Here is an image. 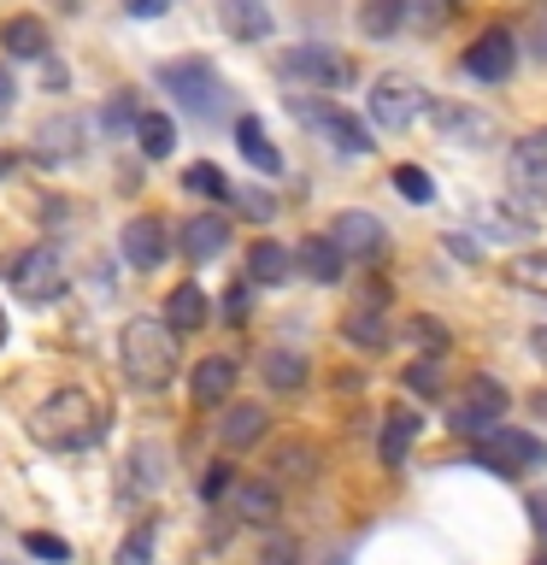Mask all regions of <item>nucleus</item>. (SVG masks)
<instances>
[{
	"label": "nucleus",
	"mask_w": 547,
	"mask_h": 565,
	"mask_svg": "<svg viewBox=\"0 0 547 565\" xmlns=\"http://www.w3.org/2000/svg\"><path fill=\"white\" fill-rule=\"evenodd\" d=\"M536 565H547V559H536Z\"/></svg>",
	"instance_id": "nucleus-52"
},
{
	"label": "nucleus",
	"mask_w": 547,
	"mask_h": 565,
	"mask_svg": "<svg viewBox=\"0 0 547 565\" xmlns=\"http://www.w3.org/2000/svg\"><path fill=\"white\" fill-rule=\"evenodd\" d=\"M259 436H265V406L259 401L224 406V418H218V441H224V448H254Z\"/></svg>",
	"instance_id": "nucleus-23"
},
{
	"label": "nucleus",
	"mask_w": 547,
	"mask_h": 565,
	"mask_svg": "<svg viewBox=\"0 0 547 565\" xmlns=\"http://www.w3.org/2000/svg\"><path fill=\"white\" fill-rule=\"evenodd\" d=\"M12 100H18V88H12V77H7V71H0V124L12 118Z\"/></svg>",
	"instance_id": "nucleus-47"
},
{
	"label": "nucleus",
	"mask_w": 547,
	"mask_h": 565,
	"mask_svg": "<svg viewBox=\"0 0 547 565\" xmlns=\"http://www.w3.org/2000/svg\"><path fill=\"white\" fill-rule=\"evenodd\" d=\"M218 24L236 42H265L271 35V0H218Z\"/></svg>",
	"instance_id": "nucleus-19"
},
{
	"label": "nucleus",
	"mask_w": 547,
	"mask_h": 565,
	"mask_svg": "<svg viewBox=\"0 0 547 565\" xmlns=\"http://www.w3.org/2000/svg\"><path fill=\"white\" fill-rule=\"evenodd\" d=\"M236 512H242L247 524H271V519H277V489L265 483V477L242 483V489H236Z\"/></svg>",
	"instance_id": "nucleus-30"
},
{
	"label": "nucleus",
	"mask_w": 547,
	"mask_h": 565,
	"mask_svg": "<svg viewBox=\"0 0 547 565\" xmlns=\"http://www.w3.org/2000/svg\"><path fill=\"white\" fill-rule=\"evenodd\" d=\"M53 7H60V12H77V7H83V0H53Z\"/></svg>",
	"instance_id": "nucleus-50"
},
{
	"label": "nucleus",
	"mask_w": 547,
	"mask_h": 565,
	"mask_svg": "<svg viewBox=\"0 0 547 565\" xmlns=\"http://www.w3.org/2000/svg\"><path fill=\"white\" fill-rule=\"evenodd\" d=\"M418 430H423V418H418L406 401H400V406H388V418H383V441H377V454H383V466H388V471H400V466H406V454H412Z\"/></svg>",
	"instance_id": "nucleus-15"
},
{
	"label": "nucleus",
	"mask_w": 547,
	"mask_h": 565,
	"mask_svg": "<svg viewBox=\"0 0 547 565\" xmlns=\"http://www.w3.org/2000/svg\"><path fill=\"white\" fill-rule=\"evenodd\" d=\"M277 471H282V477H312V471H318V448H307V441H289V448L277 454Z\"/></svg>",
	"instance_id": "nucleus-37"
},
{
	"label": "nucleus",
	"mask_w": 547,
	"mask_h": 565,
	"mask_svg": "<svg viewBox=\"0 0 547 565\" xmlns=\"http://www.w3.org/2000/svg\"><path fill=\"white\" fill-rule=\"evenodd\" d=\"M236 489V471L229 466H206V477H201V501H218V494H229Z\"/></svg>",
	"instance_id": "nucleus-42"
},
{
	"label": "nucleus",
	"mask_w": 547,
	"mask_h": 565,
	"mask_svg": "<svg viewBox=\"0 0 547 565\" xmlns=\"http://www.w3.org/2000/svg\"><path fill=\"white\" fill-rule=\"evenodd\" d=\"M229 388H236V360L212 353V360L194 365V377H189V401L201 406V413H212L218 401H229Z\"/></svg>",
	"instance_id": "nucleus-16"
},
{
	"label": "nucleus",
	"mask_w": 547,
	"mask_h": 565,
	"mask_svg": "<svg viewBox=\"0 0 547 565\" xmlns=\"http://www.w3.org/2000/svg\"><path fill=\"white\" fill-rule=\"evenodd\" d=\"M342 335H347V342L353 348H371V353H377V348H388V324H383V318H377V307H353L347 318H342Z\"/></svg>",
	"instance_id": "nucleus-29"
},
{
	"label": "nucleus",
	"mask_w": 547,
	"mask_h": 565,
	"mask_svg": "<svg viewBox=\"0 0 547 565\" xmlns=\"http://www.w3.org/2000/svg\"><path fill=\"white\" fill-rule=\"evenodd\" d=\"M153 542H159V524L153 519H141L130 536L118 542V554H112V565H153Z\"/></svg>",
	"instance_id": "nucleus-34"
},
{
	"label": "nucleus",
	"mask_w": 547,
	"mask_h": 565,
	"mask_svg": "<svg viewBox=\"0 0 547 565\" xmlns=\"http://www.w3.org/2000/svg\"><path fill=\"white\" fill-rule=\"evenodd\" d=\"M506 177H512V194H518V201H529V206L547 212V141H541V136L512 148Z\"/></svg>",
	"instance_id": "nucleus-12"
},
{
	"label": "nucleus",
	"mask_w": 547,
	"mask_h": 565,
	"mask_svg": "<svg viewBox=\"0 0 547 565\" xmlns=\"http://www.w3.org/2000/svg\"><path fill=\"white\" fill-rule=\"evenodd\" d=\"M236 148H242V159H247L254 171H265V177L282 171V153H277V141L265 136V118H254V113L236 118Z\"/></svg>",
	"instance_id": "nucleus-22"
},
{
	"label": "nucleus",
	"mask_w": 547,
	"mask_h": 565,
	"mask_svg": "<svg viewBox=\"0 0 547 565\" xmlns=\"http://www.w3.org/2000/svg\"><path fill=\"white\" fill-rule=\"evenodd\" d=\"M83 153V124L77 118H47L42 124V159H71Z\"/></svg>",
	"instance_id": "nucleus-32"
},
{
	"label": "nucleus",
	"mask_w": 547,
	"mask_h": 565,
	"mask_svg": "<svg viewBox=\"0 0 547 565\" xmlns=\"http://www.w3.org/2000/svg\"><path fill=\"white\" fill-rule=\"evenodd\" d=\"M259 565H294V542H282V536H271L259 547Z\"/></svg>",
	"instance_id": "nucleus-44"
},
{
	"label": "nucleus",
	"mask_w": 547,
	"mask_h": 565,
	"mask_svg": "<svg viewBox=\"0 0 547 565\" xmlns=\"http://www.w3.org/2000/svg\"><path fill=\"white\" fill-rule=\"evenodd\" d=\"M0 348H7V312H0Z\"/></svg>",
	"instance_id": "nucleus-51"
},
{
	"label": "nucleus",
	"mask_w": 547,
	"mask_h": 565,
	"mask_svg": "<svg viewBox=\"0 0 547 565\" xmlns=\"http://www.w3.org/2000/svg\"><path fill=\"white\" fill-rule=\"evenodd\" d=\"M529 348H536V360H547V330H536V335H529Z\"/></svg>",
	"instance_id": "nucleus-49"
},
{
	"label": "nucleus",
	"mask_w": 547,
	"mask_h": 565,
	"mask_svg": "<svg viewBox=\"0 0 547 565\" xmlns=\"http://www.w3.org/2000/svg\"><path fill=\"white\" fill-rule=\"evenodd\" d=\"M277 71H282V77H289V83H307L312 95H318V88H342V83H353V77H360L347 53H335V47H324V42H300V47H282Z\"/></svg>",
	"instance_id": "nucleus-8"
},
{
	"label": "nucleus",
	"mask_w": 547,
	"mask_h": 565,
	"mask_svg": "<svg viewBox=\"0 0 547 565\" xmlns=\"http://www.w3.org/2000/svg\"><path fill=\"white\" fill-rule=\"evenodd\" d=\"M441 18H448V0H406V24H418V30H436Z\"/></svg>",
	"instance_id": "nucleus-40"
},
{
	"label": "nucleus",
	"mask_w": 547,
	"mask_h": 565,
	"mask_svg": "<svg viewBox=\"0 0 547 565\" xmlns=\"http://www.w3.org/2000/svg\"><path fill=\"white\" fill-rule=\"evenodd\" d=\"M0 565H7V559H0Z\"/></svg>",
	"instance_id": "nucleus-53"
},
{
	"label": "nucleus",
	"mask_w": 547,
	"mask_h": 565,
	"mask_svg": "<svg viewBox=\"0 0 547 565\" xmlns=\"http://www.w3.org/2000/svg\"><path fill=\"white\" fill-rule=\"evenodd\" d=\"M506 282H518V289H529V295H547V254L506 259Z\"/></svg>",
	"instance_id": "nucleus-36"
},
{
	"label": "nucleus",
	"mask_w": 547,
	"mask_h": 565,
	"mask_svg": "<svg viewBox=\"0 0 547 565\" xmlns=\"http://www.w3.org/2000/svg\"><path fill=\"white\" fill-rule=\"evenodd\" d=\"M236 206L247 212V218H259V224L277 218V194H265V189H236Z\"/></svg>",
	"instance_id": "nucleus-38"
},
{
	"label": "nucleus",
	"mask_w": 547,
	"mask_h": 565,
	"mask_svg": "<svg viewBox=\"0 0 547 565\" xmlns=\"http://www.w3.org/2000/svg\"><path fill=\"white\" fill-rule=\"evenodd\" d=\"M529 519H536V530L547 536V494H529Z\"/></svg>",
	"instance_id": "nucleus-48"
},
{
	"label": "nucleus",
	"mask_w": 547,
	"mask_h": 565,
	"mask_svg": "<svg viewBox=\"0 0 547 565\" xmlns=\"http://www.w3.org/2000/svg\"><path fill=\"white\" fill-rule=\"evenodd\" d=\"M406 383H412V395H441V365L436 360H418L406 371Z\"/></svg>",
	"instance_id": "nucleus-41"
},
{
	"label": "nucleus",
	"mask_w": 547,
	"mask_h": 565,
	"mask_svg": "<svg viewBox=\"0 0 547 565\" xmlns=\"http://www.w3.org/2000/svg\"><path fill=\"white\" fill-rule=\"evenodd\" d=\"M141 113H136V100H130V88H124V95L112 100V106H106V124H112V130H118V124H136Z\"/></svg>",
	"instance_id": "nucleus-45"
},
{
	"label": "nucleus",
	"mask_w": 547,
	"mask_h": 565,
	"mask_svg": "<svg viewBox=\"0 0 547 565\" xmlns=\"http://www.w3.org/2000/svg\"><path fill=\"white\" fill-rule=\"evenodd\" d=\"M136 141H141V153H148V159H171V148H176L171 113H141L136 118Z\"/></svg>",
	"instance_id": "nucleus-28"
},
{
	"label": "nucleus",
	"mask_w": 547,
	"mask_h": 565,
	"mask_svg": "<svg viewBox=\"0 0 547 565\" xmlns=\"http://www.w3.org/2000/svg\"><path fill=\"white\" fill-rule=\"evenodd\" d=\"M118 365L136 388H165L176 377V330L165 318H130L118 330Z\"/></svg>",
	"instance_id": "nucleus-2"
},
{
	"label": "nucleus",
	"mask_w": 547,
	"mask_h": 565,
	"mask_svg": "<svg viewBox=\"0 0 547 565\" xmlns=\"http://www.w3.org/2000/svg\"><path fill=\"white\" fill-rule=\"evenodd\" d=\"M259 371H265V383H271V388H282V395L307 383V360H300V353H289V348H265V353H259Z\"/></svg>",
	"instance_id": "nucleus-26"
},
{
	"label": "nucleus",
	"mask_w": 547,
	"mask_h": 565,
	"mask_svg": "<svg viewBox=\"0 0 547 565\" xmlns=\"http://www.w3.org/2000/svg\"><path fill=\"white\" fill-rule=\"evenodd\" d=\"M176 247L201 265V259H218L224 247H229V224L218 218V212H194V218L183 224V236H176Z\"/></svg>",
	"instance_id": "nucleus-18"
},
{
	"label": "nucleus",
	"mask_w": 547,
	"mask_h": 565,
	"mask_svg": "<svg viewBox=\"0 0 547 565\" xmlns=\"http://www.w3.org/2000/svg\"><path fill=\"white\" fill-rule=\"evenodd\" d=\"M24 547H30L35 559H53V565H65V559H71V542L47 536V530H30V536H24Z\"/></svg>",
	"instance_id": "nucleus-39"
},
{
	"label": "nucleus",
	"mask_w": 547,
	"mask_h": 565,
	"mask_svg": "<svg viewBox=\"0 0 547 565\" xmlns=\"http://www.w3.org/2000/svg\"><path fill=\"white\" fill-rule=\"evenodd\" d=\"M183 189L201 194V201H236V183H229L224 166H212V159H194V166H183Z\"/></svg>",
	"instance_id": "nucleus-25"
},
{
	"label": "nucleus",
	"mask_w": 547,
	"mask_h": 565,
	"mask_svg": "<svg viewBox=\"0 0 547 565\" xmlns=\"http://www.w3.org/2000/svg\"><path fill=\"white\" fill-rule=\"evenodd\" d=\"M471 459L494 477H524V471H541L547 466V441L529 436V430H512V424H494L489 436L471 441Z\"/></svg>",
	"instance_id": "nucleus-5"
},
{
	"label": "nucleus",
	"mask_w": 547,
	"mask_h": 565,
	"mask_svg": "<svg viewBox=\"0 0 547 565\" xmlns=\"http://www.w3.org/2000/svg\"><path fill=\"white\" fill-rule=\"evenodd\" d=\"M512 65H518V42H512V30H483L476 42L465 47V71L476 83H506L512 77Z\"/></svg>",
	"instance_id": "nucleus-11"
},
{
	"label": "nucleus",
	"mask_w": 547,
	"mask_h": 565,
	"mask_svg": "<svg viewBox=\"0 0 547 565\" xmlns=\"http://www.w3.org/2000/svg\"><path fill=\"white\" fill-rule=\"evenodd\" d=\"M124 12L130 18H159V12H171V0H124Z\"/></svg>",
	"instance_id": "nucleus-46"
},
{
	"label": "nucleus",
	"mask_w": 547,
	"mask_h": 565,
	"mask_svg": "<svg viewBox=\"0 0 547 565\" xmlns=\"http://www.w3.org/2000/svg\"><path fill=\"white\" fill-rule=\"evenodd\" d=\"M30 436L53 454L95 448V441L106 436V406L88 395V388H53V395L30 413Z\"/></svg>",
	"instance_id": "nucleus-1"
},
{
	"label": "nucleus",
	"mask_w": 547,
	"mask_h": 565,
	"mask_svg": "<svg viewBox=\"0 0 547 565\" xmlns=\"http://www.w3.org/2000/svg\"><path fill=\"white\" fill-rule=\"evenodd\" d=\"M289 113L307 124V130H318L330 141L335 153H377V141H371V124H360V113H347V106H335L324 95H289Z\"/></svg>",
	"instance_id": "nucleus-3"
},
{
	"label": "nucleus",
	"mask_w": 547,
	"mask_h": 565,
	"mask_svg": "<svg viewBox=\"0 0 547 565\" xmlns=\"http://www.w3.org/2000/svg\"><path fill=\"white\" fill-rule=\"evenodd\" d=\"M388 183H395V194H400V201H412V206H430L436 201V183H430V171H423V166H395Z\"/></svg>",
	"instance_id": "nucleus-35"
},
{
	"label": "nucleus",
	"mask_w": 547,
	"mask_h": 565,
	"mask_svg": "<svg viewBox=\"0 0 547 565\" xmlns=\"http://www.w3.org/2000/svg\"><path fill=\"white\" fill-rule=\"evenodd\" d=\"M506 418V388H501V377H465L448 395V430L453 436H489L494 424Z\"/></svg>",
	"instance_id": "nucleus-6"
},
{
	"label": "nucleus",
	"mask_w": 547,
	"mask_h": 565,
	"mask_svg": "<svg viewBox=\"0 0 547 565\" xmlns=\"http://www.w3.org/2000/svg\"><path fill=\"white\" fill-rule=\"evenodd\" d=\"M406 24V0H360V30L371 42H388Z\"/></svg>",
	"instance_id": "nucleus-27"
},
{
	"label": "nucleus",
	"mask_w": 547,
	"mask_h": 565,
	"mask_svg": "<svg viewBox=\"0 0 547 565\" xmlns=\"http://www.w3.org/2000/svg\"><path fill=\"white\" fill-rule=\"evenodd\" d=\"M159 466H165V448H159V441H141V448L130 454V494H148V489H159V483H165V471H159Z\"/></svg>",
	"instance_id": "nucleus-33"
},
{
	"label": "nucleus",
	"mask_w": 547,
	"mask_h": 565,
	"mask_svg": "<svg viewBox=\"0 0 547 565\" xmlns=\"http://www.w3.org/2000/svg\"><path fill=\"white\" fill-rule=\"evenodd\" d=\"M206 289H201V282H176V289H171V300H165V324L176 330V335H189V330H201L206 324Z\"/></svg>",
	"instance_id": "nucleus-24"
},
{
	"label": "nucleus",
	"mask_w": 547,
	"mask_h": 565,
	"mask_svg": "<svg viewBox=\"0 0 547 565\" xmlns=\"http://www.w3.org/2000/svg\"><path fill=\"white\" fill-rule=\"evenodd\" d=\"M65 259H60V247H30L24 259L12 265V295L24 300V307H53V300L65 295Z\"/></svg>",
	"instance_id": "nucleus-9"
},
{
	"label": "nucleus",
	"mask_w": 547,
	"mask_h": 565,
	"mask_svg": "<svg viewBox=\"0 0 547 565\" xmlns=\"http://www.w3.org/2000/svg\"><path fill=\"white\" fill-rule=\"evenodd\" d=\"M406 342L423 348V360H436L441 348H453V330L441 324V318H430V312H412L406 318Z\"/></svg>",
	"instance_id": "nucleus-31"
},
{
	"label": "nucleus",
	"mask_w": 547,
	"mask_h": 565,
	"mask_svg": "<svg viewBox=\"0 0 547 565\" xmlns=\"http://www.w3.org/2000/svg\"><path fill=\"white\" fill-rule=\"evenodd\" d=\"M294 277V254L271 236H259L247 247V282H259V289H282V282Z\"/></svg>",
	"instance_id": "nucleus-17"
},
{
	"label": "nucleus",
	"mask_w": 547,
	"mask_h": 565,
	"mask_svg": "<svg viewBox=\"0 0 547 565\" xmlns=\"http://www.w3.org/2000/svg\"><path fill=\"white\" fill-rule=\"evenodd\" d=\"M436 124L459 141V148H494V141H501V124L489 113H476V106H436Z\"/></svg>",
	"instance_id": "nucleus-14"
},
{
	"label": "nucleus",
	"mask_w": 547,
	"mask_h": 565,
	"mask_svg": "<svg viewBox=\"0 0 547 565\" xmlns=\"http://www.w3.org/2000/svg\"><path fill=\"white\" fill-rule=\"evenodd\" d=\"M159 83H165L171 100L194 118H218L224 100H229V83L218 77L212 60H171V65H159Z\"/></svg>",
	"instance_id": "nucleus-4"
},
{
	"label": "nucleus",
	"mask_w": 547,
	"mask_h": 565,
	"mask_svg": "<svg viewBox=\"0 0 547 565\" xmlns=\"http://www.w3.org/2000/svg\"><path fill=\"white\" fill-rule=\"evenodd\" d=\"M118 254L136 265V271H153L159 259L171 254V236H165V218H153V212H136L130 224H124L118 236Z\"/></svg>",
	"instance_id": "nucleus-13"
},
{
	"label": "nucleus",
	"mask_w": 547,
	"mask_h": 565,
	"mask_svg": "<svg viewBox=\"0 0 547 565\" xmlns=\"http://www.w3.org/2000/svg\"><path fill=\"white\" fill-rule=\"evenodd\" d=\"M476 218H483L489 230H506V236H529V224H518V218H512V212H501V206H483Z\"/></svg>",
	"instance_id": "nucleus-43"
},
{
	"label": "nucleus",
	"mask_w": 547,
	"mask_h": 565,
	"mask_svg": "<svg viewBox=\"0 0 547 565\" xmlns=\"http://www.w3.org/2000/svg\"><path fill=\"white\" fill-rule=\"evenodd\" d=\"M330 242L342 247L347 259H383V247H388V230L377 212H365V206H342L330 218Z\"/></svg>",
	"instance_id": "nucleus-10"
},
{
	"label": "nucleus",
	"mask_w": 547,
	"mask_h": 565,
	"mask_svg": "<svg viewBox=\"0 0 547 565\" xmlns=\"http://www.w3.org/2000/svg\"><path fill=\"white\" fill-rule=\"evenodd\" d=\"M0 47H7L12 60H47V53H53V35H47L42 18L18 12V18H7V24H0Z\"/></svg>",
	"instance_id": "nucleus-20"
},
{
	"label": "nucleus",
	"mask_w": 547,
	"mask_h": 565,
	"mask_svg": "<svg viewBox=\"0 0 547 565\" xmlns=\"http://www.w3.org/2000/svg\"><path fill=\"white\" fill-rule=\"evenodd\" d=\"M430 113V95H423L418 77H406V71H383L377 83H371V118L383 124V130H412V124Z\"/></svg>",
	"instance_id": "nucleus-7"
},
{
	"label": "nucleus",
	"mask_w": 547,
	"mask_h": 565,
	"mask_svg": "<svg viewBox=\"0 0 547 565\" xmlns=\"http://www.w3.org/2000/svg\"><path fill=\"white\" fill-rule=\"evenodd\" d=\"M294 265H300V271H307L312 282H324V289H330V282H342V271H347V254L330 242V230H324V236H307V242H300Z\"/></svg>",
	"instance_id": "nucleus-21"
}]
</instances>
